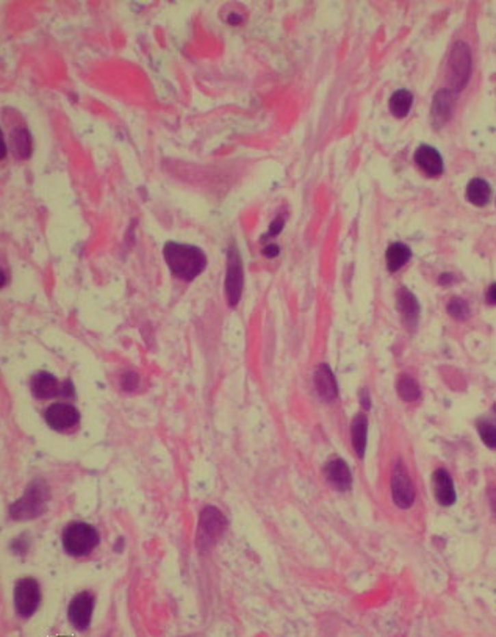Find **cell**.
I'll use <instances>...</instances> for the list:
<instances>
[{"mask_svg": "<svg viewBox=\"0 0 496 637\" xmlns=\"http://www.w3.org/2000/svg\"><path fill=\"white\" fill-rule=\"evenodd\" d=\"M163 255L171 273L179 279L188 282L196 279L207 266L204 250L192 244L168 242L163 248Z\"/></svg>", "mask_w": 496, "mask_h": 637, "instance_id": "obj_1", "label": "cell"}, {"mask_svg": "<svg viewBox=\"0 0 496 637\" xmlns=\"http://www.w3.org/2000/svg\"><path fill=\"white\" fill-rule=\"evenodd\" d=\"M49 499V489L42 481H35L27 487L23 498L16 501L10 509L13 519L16 520H30L41 515L46 509V503Z\"/></svg>", "mask_w": 496, "mask_h": 637, "instance_id": "obj_2", "label": "cell"}, {"mask_svg": "<svg viewBox=\"0 0 496 637\" xmlns=\"http://www.w3.org/2000/svg\"><path fill=\"white\" fill-rule=\"evenodd\" d=\"M99 536L94 528L83 521L70 523L63 532V547L70 556H86L96 548Z\"/></svg>", "mask_w": 496, "mask_h": 637, "instance_id": "obj_3", "label": "cell"}, {"mask_svg": "<svg viewBox=\"0 0 496 637\" xmlns=\"http://www.w3.org/2000/svg\"><path fill=\"white\" fill-rule=\"evenodd\" d=\"M471 75V52L465 42H456L448 60V81L452 92H459L468 83Z\"/></svg>", "mask_w": 496, "mask_h": 637, "instance_id": "obj_4", "label": "cell"}, {"mask_svg": "<svg viewBox=\"0 0 496 637\" xmlns=\"http://www.w3.org/2000/svg\"><path fill=\"white\" fill-rule=\"evenodd\" d=\"M243 263L239 252L235 246H231L227 254V273H226V298L231 307H235L243 293Z\"/></svg>", "mask_w": 496, "mask_h": 637, "instance_id": "obj_5", "label": "cell"}, {"mask_svg": "<svg viewBox=\"0 0 496 637\" xmlns=\"http://www.w3.org/2000/svg\"><path fill=\"white\" fill-rule=\"evenodd\" d=\"M226 517L222 515L220 510L213 506H209L200 514V523H199V534L198 542L200 548H209L221 537L222 531L226 530Z\"/></svg>", "mask_w": 496, "mask_h": 637, "instance_id": "obj_6", "label": "cell"}, {"mask_svg": "<svg viewBox=\"0 0 496 637\" xmlns=\"http://www.w3.org/2000/svg\"><path fill=\"white\" fill-rule=\"evenodd\" d=\"M41 603L40 584L31 578L21 580L14 587V606L23 617H30L36 612Z\"/></svg>", "mask_w": 496, "mask_h": 637, "instance_id": "obj_7", "label": "cell"}, {"mask_svg": "<svg viewBox=\"0 0 496 637\" xmlns=\"http://www.w3.org/2000/svg\"><path fill=\"white\" fill-rule=\"evenodd\" d=\"M391 495L397 508L408 509L415 501V489H413L412 479L408 476L406 467L397 462L391 475Z\"/></svg>", "mask_w": 496, "mask_h": 637, "instance_id": "obj_8", "label": "cell"}, {"mask_svg": "<svg viewBox=\"0 0 496 637\" xmlns=\"http://www.w3.org/2000/svg\"><path fill=\"white\" fill-rule=\"evenodd\" d=\"M31 391H34V395L36 396V398L49 400V398H55V396L58 395L70 396L73 385H70L69 380L60 384L55 376L42 372V373H38L34 378V380H31Z\"/></svg>", "mask_w": 496, "mask_h": 637, "instance_id": "obj_9", "label": "cell"}, {"mask_svg": "<svg viewBox=\"0 0 496 637\" xmlns=\"http://www.w3.org/2000/svg\"><path fill=\"white\" fill-rule=\"evenodd\" d=\"M44 417L49 426L55 431H66V429L74 428L80 420L79 411L74 406L64 404V402H57V404L47 407Z\"/></svg>", "mask_w": 496, "mask_h": 637, "instance_id": "obj_10", "label": "cell"}, {"mask_svg": "<svg viewBox=\"0 0 496 637\" xmlns=\"http://www.w3.org/2000/svg\"><path fill=\"white\" fill-rule=\"evenodd\" d=\"M92 609H94V597L88 592L79 593L69 604V620L75 628L83 631L90 626Z\"/></svg>", "mask_w": 496, "mask_h": 637, "instance_id": "obj_11", "label": "cell"}, {"mask_svg": "<svg viewBox=\"0 0 496 637\" xmlns=\"http://www.w3.org/2000/svg\"><path fill=\"white\" fill-rule=\"evenodd\" d=\"M324 475L327 482L334 489L340 490V492H346V490H350L352 486V475L350 467H348L345 460L339 459V457L327 462L324 467Z\"/></svg>", "mask_w": 496, "mask_h": 637, "instance_id": "obj_12", "label": "cell"}, {"mask_svg": "<svg viewBox=\"0 0 496 637\" xmlns=\"http://www.w3.org/2000/svg\"><path fill=\"white\" fill-rule=\"evenodd\" d=\"M396 306L397 310H400L402 323L406 324V328L408 330L415 329L419 318V304L417 298L413 296V293L408 291L407 288H401L396 296Z\"/></svg>", "mask_w": 496, "mask_h": 637, "instance_id": "obj_13", "label": "cell"}, {"mask_svg": "<svg viewBox=\"0 0 496 637\" xmlns=\"http://www.w3.org/2000/svg\"><path fill=\"white\" fill-rule=\"evenodd\" d=\"M415 163L426 176L437 177L443 172V159L440 152L434 149L432 146L423 144L415 152Z\"/></svg>", "mask_w": 496, "mask_h": 637, "instance_id": "obj_14", "label": "cell"}, {"mask_svg": "<svg viewBox=\"0 0 496 637\" xmlns=\"http://www.w3.org/2000/svg\"><path fill=\"white\" fill-rule=\"evenodd\" d=\"M454 94L451 90H440L434 96L432 108H430V118H432L434 127H441L448 122L451 118L452 107H454Z\"/></svg>", "mask_w": 496, "mask_h": 637, "instance_id": "obj_15", "label": "cell"}, {"mask_svg": "<svg viewBox=\"0 0 496 637\" xmlns=\"http://www.w3.org/2000/svg\"><path fill=\"white\" fill-rule=\"evenodd\" d=\"M432 482L434 495L435 499L439 501V504L445 506V508H449V506L456 503V489L448 471L443 470V468H439V470L434 473Z\"/></svg>", "mask_w": 496, "mask_h": 637, "instance_id": "obj_16", "label": "cell"}, {"mask_svg": "<svg viewBox=\"0 0 496 637\" xmlns=\"http://www.w3.org/2000/svg\"><path fill=\"white\" fill-rule=\"evenodd\" d=\"M315 387L323 401H334L339 396L335 376L327 365H319L318 369L315 372Z\"/></svg>", "mask_w": 496, "mask_h": 637, "instance_id": "obj_17", "label": "cell"}, {"mask_svg": "<svg viewBox=\"0 0 496 637\" xmlns=\"http://www.w3.org/2000/svg\"><path fill=\"white\" fill-rule=\"evenodd\" d=\"M367 437H368V420L363 413H358L351 424L352 446H354V450H356L358 457L365 456V450H367Z\"/></svg>", "mask_w": 496, "mask_h": 637, "instance_id": "obj_18", "label": "cell"}, {"mask_svg": "<svg viewBox=\"0 0 496 637\" xmlns=\"http://www.w3.org/2000/svg\"><path fill=\"white\" fill-rule=\"evenodd\" d=\"M387 268L390 273H396L401 266H404L412 257V250L402 243H391L387 249Z\"/></svg>", "mask_w": 496, "mask_h": 637, "instance_id": "obj_19", "label": "cell"}, {"mask_svg": "<svg viewBox=\"0 0 496 637\" xmlns=\"http://www.w3.org/2000/svg\"><path fill=\"white\" fill-rule=\"evenodd\" d=\"M490 196H492V188L490 185L484 181V179H473L467 187V198L473 205L484 207L488 204Z\"/></svg>", "mask_w": 496, "mask_h": 637, "instance_id": "obj_20", "label": "cell"}, {"mask_svg": "<svg viewBox=\"0 0 496 637\" xmlns=\"http://www.w3.org/2000/svg\"><path fill=\"white\" fill-rule=\"evenodd\" d=\"M412 103H413V96H412L410 91H408V90H397L390 97V102H389L390 112L397 119L406 118L408 114V112H410Z\"/></svg>", "mask_w": 496, "mask_h": 637, "instance_id": "obj_21", "label": "cell"}, {"mask_svg": "<svg viewBox=\"0 0 496 637\" xmlns=\"http://www.w3.org/2000/svg\"><path fill=\"white\" fill-rule=\"evenodd\" d=\"M10 141H12L14 154L19 159H29L31 155V137L27 129H14L12 135H10Z\"/></svg>", "mask_w": 496, "mask_h": 637, "instance_id": "obj_22", "label": "cell"}, {"mask_svg": "<svg viewBox=\"0 0 496 637\" xmlns=\"http://www.w3.org/2000/svg\"><path fill=\"white\" fill-rule=\"evenodd\" d=\"M396 390L400 398L406 402H413L419 398L421 395V390H419V385L417 384V380L410 378V376L402 374L400 376L396 382Z\"/></svg>", "mask_w": 496, "mask_h": 637, "instance_id": "obj_23", "label": "cell"}, {"mask_svg": "<svg viewBox=\"0 0 496 637\" xmlns=\"http://www.w3.org/2000/svg\"><path fill=\"white\" fill-rule=\"evenodd\" d=\"M448 313L456 320H467L470 317V307L462 298H452L448 302Z\"/></svg>", "mask_w": 496, "mask_h": 637, "instance_id": "obj_24", "label": "cell"}, {"mask_svg": "<svg viewBox=\"0 0 496 637\" xmlns=\"http://www.w3.org/2000/svg\"><path fill=\"white\" fill-rule=\"evenodd\" d=\"M478 431L481 435L482 442L488 446V448H496V426L493 423L488 421H479Z\"/></svg>", "mask_w": 496, "mask_h": 637, "instance_id": "obj_25", "label": "cell"}, {"mask_svg": "<svg viewBox=\"0 0 496 637\" xmlns=\"http://www.w3.org/2000/svg\"><path fill=\"white\" fill-rule=\"evenodd\" d=\"M283 226H285V220H283L282 216L276 218V220L271 222L270 231H268V235H266V237H276V235H279V233L282 232Z\"/></svg>", "mask_w": 496, "mask_h": 637, "instance_id": "obj_26", "label": "cell"}, {"mask_svg": "<svg viewBox=\"0 0 496 637\" xmlns=\"http://www.w3.org/2000/svg\"><path fill=\"white\" fill-rule=\"evenodd\" d=\"M136 385H138V376H136L135 373H129L124 376V380H122L124 390H133L136 389Z\"/></svg>", "mask_w": 496, "mask_h": 637, "instance_id": "obj_27", "label": "cell"}, {"mask_svg": "<svg viewBox=\"0 0 496 637\" xmlns=\"http://www.w3.org/2000/svg\"><path fill=\"white\" fill-rule=\"evenodd\" d=\"M279 252H280V249H279V246H277V244H266V246L261 249V254H263L265 257H268V259L277 257Z\"/></svg>", "mask_w": 496, "mask_h": 637, "instance_id": "obj_28", "label": "cell"}, {"mask_svg": "<svg viewBox=\"0 0 496 637\" xmlns=\"http://www.w3.org/2000/svg\"><path fill=\"white\" fill-rule=\"evenodd\" d=\"M487 302L490 304V306H496V284L493 285H490V288L487 290Z\"/></svg>", "mask_w": 496, "mask_h": 637, "instance_id": "obj_29", "label": "cell"}, {"mask_svg": "<svg viewBox=\"0 0 496 637\" xmlns=\"http://www.w3.org/2000/svg\"><path fill=\"white\" fill-rule=\"evenodd\" d=\"M361 402H362V406L365 407V409H369V407H371V401H369V395H368L367 390H362Z\"/></svg>", "mask_w": 496, "mask_h": 637, "instance_id": "obj_30", "label": "cell"}, {"mask_svg": "<svg viewBox=\"0 0 496 637\" xmlns=\"http://www.w3.org/2000/svg\"><path fill=\"white\" fill-rule=\"evenodd\" d=\"M490 506H492L493 512L496 514V487L490 492Z\"/></svg>", "mask_w": 496, "mask_h": 637, "instance_id": "obj_31", "label": "cell"}, {"mask_svg": "<svg viewBox=\"0 0 496 637\" xmlns=\"http://www.w3.org/2000/svg\"><path fill=\"white\" fill-rule=\"evenodd\" d=\"M227 21L231 24H239V23H242V16H239V14H231V16H229Z\"/></svg>", "mask_w": 496, "mask_h": 637, "instance_id": "obj_32", "label": "cell"}, {"mask_svg": "<svg viewBox=\"0 0 496 637\" xmlns=\"http://www.w3.org/2000/svg\"><path fill=\"white\" fill-rule=\"evenodd\" d=\"M451 279H452V276H451V274H443V276H440V279H439V281H440V284H441V285H448V284H449L448 281H451Z\"/></svg>", "mask_w": 496, "mask_h": 637, "instance_id": "obj_33", "label": "cell"}]
</instances>
